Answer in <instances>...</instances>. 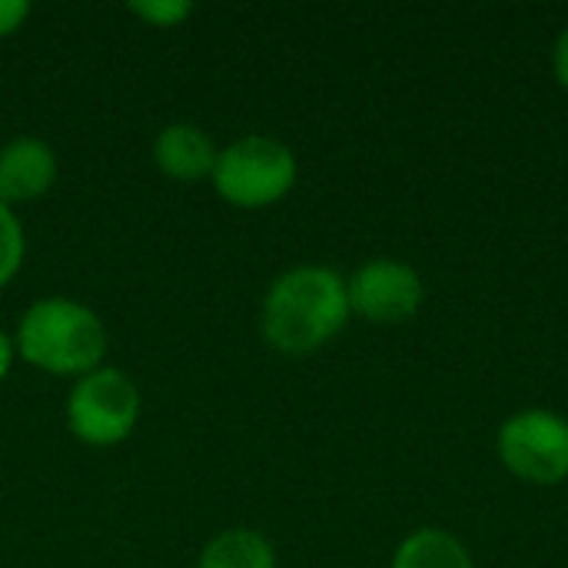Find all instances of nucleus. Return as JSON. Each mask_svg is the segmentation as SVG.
Returning <instances> with one entry per match:
<instances>
[{"label": "nucleus", "mask_w": 568, "mask_h": 568, "mask_svg": "<svg viewBox=\"0 0 568 568\" xmlns=\"http://www.w3.org/2000/svg\"><path fill=\"white\" fill-rule=\"evenodd\" d=\"M349 316L346 276L323 263H300L266 286L260 333L283 356H313L346 329Z\"/></svg>", "instance_id": "1"}, {"label": "nucleus", "mask_w": 568, "mask_h": 568, "mask_svg": "<svg viewBox=\"0 0 568 568\" xmlns=\"http://www.w3.org/2000/svg\"><path fill=\"white\" fill-rule=\"evenodd\" d=\"M13 343L17 359L30 369L73 383L106 366L110 333L93 306L70 296H43L20 313Z\"/></svg>", "instance_id": "2"}, {"label": "nucleus", "mask_w": 568, "mask_h": 568, "mask_svg": "<svg viewBox=\"0 0 568 568\" xmlns=\"http://www.w3.org/2000/svg\"><path fill=\"white\" fill-rule=\"evenodd\" d=\"M300 180V160L290 143L270 133H243L220 146L210 176L216 196L233 210H266L283 203Z\"/></svg>", "instance_id": "3"}, {"label": "nucleus", "mask_w": 568, "mask_h": 568, "mask_svg": "<svg viewBox=\"0 0 568 568\" xmlns=\"http://www.w3.org/2000/svg\"><path fill=\"white\" fill-rule=\"evenodd\" d=\"M143 413L140 386L116 366H100L70 383L63 419L77 443L90 449H113L126 443Z\"/></svg>", "instance_id": "4"}, {"label": "nucleus", "mask_w": 568, "mask_h": 568, "mask_svg": "<svg viewBox=\"0 0 568 568\" xmlns=\"http://www.w3.org/2000/svg\"><path fill=\"white\" fill-rule=\"evenodd\" d=\"M503 469L526 486L568 483V419L556 409H519L496 433Z\"/></svg>", "instance_id": "5"}, {"label": "nucleus", "mask_w": 568, "mask_h": 568, "mask_svg": "<svg viewBox=\"0 0 568 568\" xmlns=\"http://www.w3.org/2000/svg\"><path fill=\"white\" fill-rule=\"evenodd\" d=\"M353 316L373 326L409 323L426 300V283L416 266L396 256H373L346 276Z\"/></svg>", "instance_id": "6"}, {"label": "nucleus", "mask_w": 568, "mask_h": 568, "mask_svg": "<svg viewBox=\"0 0 568 568\" xmlns=\"http://www.w3.org/2000/svg\"><path fill=\"white\" fill-rule=\"evenodd\" d=\"M57 150L40 136H13L0 146V203L20 206L47 196L57 183Z\"/></svg>", "instance_id": "7"}, {"label": "nucleus", "mask_w": 568, "mask_h": 568, "mask_svg": "<svg viewBox=\"0 0 568 568\" xmlns=\"http://www.w3.org/2000/svg\"><path fill=\"white\" fill-rule=\"evenodd\" d=\"M153 166L173 180V183H203L213 176L216 160H220V146L213 143V136L186 120L166 123L150 146Z\"/></svg>", "instance_id": "8"}, {"label": "nucleus", "mask_w": 568, "mask_h": 568, "mask_svg": "<svg viewBox=\"0 0 568 568\" xmlns=\"http://www.w3.org/2000/svg\"><path fill=\"white\" fill-rule=\"evenodd\" d=\"M276 546L250 526H233L206 539L196 556V568H276Z\"/></svg>", "instance_id": "9"}, {"label": "nucleus", "mask_w": 568, "mask_h": 568, "mask_svg": "<svg viewBox=\"0 0 568 568\" xmlns=\"http://www.w3.org/2000/svg\"><path fill=\"white\" fill-rule=\"evenodd\" d=\"M389 568H476V562L459 536L439 526H423L396 546Z\"/></svg>", "instance_id": "10"}, {"label": "nucleus", "mask_w": 568, "mask_h": 568, "mask_svg": "<svg viewBox=\"0 0 568 568\" xmlns=\"http://www.w3.org/2000/svg\"><path fill=\"white\" fill-rule=\"evenodd\" d=\"M27 260V230L13 206L0 203V293L20 276Z\"/></svg>", "instance_id": "11"}, {"label": "nucleus", "mask_w": 568, "mask_h": 568, "mask_svg": "<svg viewBox=\"0 0 568 568\" xmlns=\"http://www.w3.org/2000/svg\"><path fill=\"white\" fill-rule=\"evenodd\" d=\"M193 3L186 0H136V3H126V13L136 17L140 23L146 27H156V30H173L180 23H186L193 17Z\"/></svg>", "instance_id": "12"}, {"label": "nucleus", "mask_w": 568, "mask_h": 568, "mask_svg": "<svg viewBox=\"0 0 568 568\" xmlns=\"http://www.w3.org/2000/svg\"><path fill=\"white\" fill-rule=\"evenodd\" d=\"M27 20H30V3L27 0H0V40L20 33Z\"/></svg>", "instance_id": "13"}, {"label": "nucleus", "mask_w": 568, "mask_h": 568, "mask_svg": "<svg viewBox=\"0 0 568 568\" xmlns=\"http://www.w3.org/2000/svg\"><path fill=\"white\" fill-rule=\"evenodd\" d=\"M552 73H556L559 87L568 90V23L559 30L556 43H552Z\"/></svg>", "instance_id": "14"}, {"label": "nucleus", "mask_w": 568, "mask_h": 568, "mask_svg": "<svg viewBox=\"0 0 568 568\" xmlns=\"http://www.w3.org/2000/svg\"><path fill=\"white\" fill-rule=\"evenodd\" d=\"M13 363H17V343H13V333L0 329V383L10 376Z\"/></svg>", "instance_id": "15"}]
</instances>
